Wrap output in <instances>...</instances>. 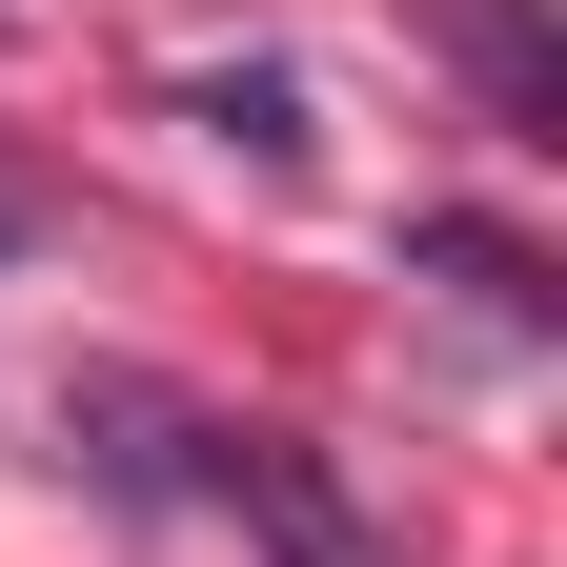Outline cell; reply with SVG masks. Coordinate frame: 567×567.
<instances>
[{
    "instance_id": "obj_1",
    "label": "cell",
    "mask_w": 567,
    "mask_h": 567,
    "mask_svg": "<svg viewBox=\"0 0 567 567\" xmlns=\"http://www.w3.org/2000/svg\"><path fill=\"white\" fill-rule=\"evenodd\" d=\"M183 446H203V507H224L264 567H385V547H365V507H344L284 425H183Z\"/></svg>"
},
{
    "instance_id": "obj_3",
    "label": "cell",
    "mask_w": 567,
    "mask_h": 567,
    "mask_svg": "<svg viewBox=\"0 0 567 567\" xmlns=\"http://www.w3.org/2000/svg\"><path fill=\"white\" fill-rule=\"evenodd\" d=\"M405 264H446V284H466L486 324H547V264H527L507 224H405Z\"/></svg>"
},
{
    "instance_id": "obj_2",
    "label": "cell",
    "mask_w": 567,
    "mask_h": 567,
    "mask_svg": "<svg viewBox=\"0 0 567 567\" xmlns=\"http://www.w3.org/2000/svg\"><path fill=\"white\" fill-rule=\"evenodd\" d=\"M425 41L486 82L507 142H567V41H547V0H425Z\"/></svg>"
}]
</instances>
